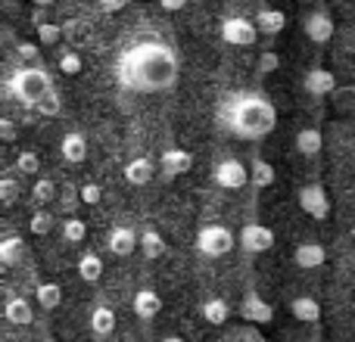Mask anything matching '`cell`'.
I'll return each mask as SVG.
<instances>
[{
    "mask_svg": "<svg viewBox=\"0 0 355 342\" xmlns=\"http://www.w3.org/2000/svg\"><path fill=\"white\" fill-rule=\"evenodd\" d=\"M178 81V56L172 47L156 41L135 44L119 60V84L135 93H159L175 87Z\"/></svg>",
    "mask_w": 355,
    "mask_h": 342,
    "instance_id": "1",
    "label": "cell"
},
{
    "mask_svg": "<svg viewBox=\"0 0 355 342\" xmlns=\"http://www.w3.org/2000/svg\"><path fill=\"white\" fill-rule=\"evenodd\" d=\"M227 125L240 141H262L275 131L277 125V109L259 93H243L227 103Z\"/></svg>",
    "mask_w": 355,
    "mask_h": 342,
    "instance_id": "2",
    "label": "cell"
},
{
    "mask_svg": "<svg viewBox=\"0 0 355 342\" xmlns=\"http://www.w3.org/2000/svg\"><path fill=\"white\" fill-rule=\"evenodd\" d=\"M6 91L12 93V97L19 100V103L31 106V109H37V103H41L47 93H53V78H50L44 69H19V72L10 75V81H6Z\"/></svg>",
    "mask_w": 355,
    "mask_h": 342,
    "instance_id": "3",
    "label": "cell"
},
{
    "mask_svg": "<svg viewBox=\"0 0 355 342\" xmlns=\"http://www.w3.org/2000/svg\"><path fill=\"white\" fill-rule=\"evenodd\" d=\"M234 249V233L221 224H206L196 233V252L206 258H221Z\"/></svg>",
    "mask_w": 355,
    "mask_h": 342,
    "instance_id": "4",
    "label": "cell"
},
{
    "mask_svg": "<svg viewBox=\"0 0 355 342\" xmlns=\"http://www.w3.org/2000/svg\"><path fill=\"white\" fill-rule=\"evenodd\" d=\"M259 37L256 28V19H246V16H231L221 22V41L231 44V47H252Z\"/></svg>",
    "mask_w": 355,
    "mask_h": 342,
    "instance_id": "5",
    "label": "cell"
},
{
    "mask_svg": "<svg viewBox=\"0 0 355 342\" xmlns=\"http://www.w3.org/2000/svg\"><path fill=\"white\" fill-rule=\"evenodd\" d=\"M300 208L309 215V218L315 221H324L327 215H331V199H327V190L321 187L318 181L315 183H306V187H300Z\"/></svg>",
    "mask_w": 355,
    "mask_h": 342,
    "instance_id": "6",
    "label": "cell"
},
{
    "mask_svg": "<svg viewBox=\"0 0 355 342\" xmlns=\"http://www.w3.org/2000/svg\"><path fill=\"white\" fill-rule=\"evenodd\" d=\"M240 246H243L246 252H252V255L268 252L271 246H275V231L265 224H246L243 231H240Z\"/></svg>",
    "mask_w": 355,
    "mask_h": 342,
    "instance_id": "7",
    "label": "cell"
},
{
    "mask_svg": "<svg viewBox=\"0 0 355 342\" xmlns=\"http://www.w3.org/2000/svg\"><path fill=\"white\" fill-rule=\"evenodd\" d=\"M302 91H306L309 97H334L337 78H334V72H327V69H309V72L302 75Z\"/></svg>",
    "mask_w": 355,
    "mask_h": 342,
    "instance_id": "8",
    "label": "cell"
},
{
    "mask_svg": "<svg viewBox=\"0 0 355 342\" xmlns=\"http://www.w3.org/2000/svg\"><path fill=\"white\" fill-rule=\"evenodd\" d=\"M246 181H250V171H246V165L240 159H225L215 168V183L225 190H240Z\"/></svg>",
    "mask_w": 355,
    "mask_h": 342,
    "instance_id": "9",
    "label": "cell"
},
{
    "mask_svg": "<svg viewBox=\"0 0 355 342\" xmlns=\"http://www.w3.org/2000/svg\"><path fill=\"white\" fill-rule=\"evenodd\" d=\"M302 28H306V37H309V41H312V44H321V47H324V44L334 37V19L327 16L324 10H315V12H309V16H306Z\"/></svg>",
    "mask_w": 355,
    "mask_h": 342,
    "instance_id": "10",
    "label": "cell"
},
{
    "mask_svg": "<svg viewBox=\"0 0 355 342\" xmlns=\"http://www.w3.org/2000/svg\"><path fill=\"white\" fill-rule=\"evenodd\" d=\"M240 318L250 321V324H271V321H275V308L259 293H246L243 305H240Z\"/></svg>",
    "mask_w": 355,
    "mask_h": 342,
    "instance_id": "11",
    "label": "cell"
},
{
    "mask_svg": "<svg viewBox=\"0 0 355 342\" xmlns=\"http://www.w3.org/2000/svg\"><path fill=\"white\" fill-rule=\"evenodd\" d=\"M159 165H162V177L172 181V177H181L193 168V156H190L187 150H166L162 159H159Z\"/></svg>",
    "mask_w": 355,
    "mask_h": 342,
    "instance_id": "12",
    "label": "cell"
},
{
    "mask_svg": "<svg viewBox=\"0 0 355 342\" xmlns=\"http://www.w3.org/2000/svg\"><path fill=\"white\" fill-rule=\"evenodd\" d=\"M137 243H141V237H137L131 227H112V231H110V240H106L110 252H112V255H119V258L131 255V252L137 249Z\"/></svg>",
    "mask_w": 355,
    "mask_h": 342,
    "instance_id": "13",
    "label": "cell"
},
{
    "mask_svg": "<svg viewBox=\"0 0 355 342\" xmlns=\"http://www.w3.org/2000/svg\"><path fill=\"white\" fill-rule=\"evenodd\" d=\"M60 153H62V159H66L69 165H81V162L87 159L85 134H81V131H69V134L60 141Z\"/></svg>",
    "mask_w": 355,
    "mask_h": 342,
    "instance_id": "14",
    "label": "cell"
},
{
    "mask_svg": "<svg viewBox=\"0 0 355 342\" xmlns=\"http://www.w3.org/2000/svg\"><path fill=\"white\" fill-rule=\"evenodd\" d=\"M296 153L306 156V159H315V156L324 150V134L318 128H300L296 131V141H293Z\"/></svg>",
    "mask_w": 355,
    "mask_h": 342,
    "instance_id": "15",
    "label": "cell"
},
{
    "mask_svg": "<svg viewBox=\"0 0 355 342\" xmlns=\"http://www.w3.org/2000/svg\"><path fill=\"white\" fill-rule=\"evenodd\" d=\"M293 262H296V268H302V271H315L327 262V252H324V246H318V243H302L293 249Z\"/></svg>",
    "mask_w": 355,
    "mask_h": 342,
    "instance_id": "16",
    "label": "cell"
},
{
    "mask_svg": "<svg viewBox=\"0 0 355 342\" xmlns=\"http://www.w3.org/2000/svg\"><path fill=\"white\" fill-rule=\"evenodd\" d=\"M284 25H287V16H284V10L265 6V10L256 12V28H259V35L275 37V35H281V31H284Z\"/></svg>",
    "mask_w": 355,
    "mask_h": 342,
    "instance_id": "17",
    "label": "cell"
},
{
    "mask_svg": "<svg viewBox=\"0 0 355 342\" xmlns=\"http://www.w3.org/2000/svg\"><path fill=\"white\" fill-rule=\"evenodd\" d=\"M131 305H135V314L141 321H153L156 314L162 312V299H159V293H156V289H137Z\"/></svg>",
    "mask_w": 355,
    "mask_h": 342,
    "instance_id": "18",
    "label": "cell"
},
{
    "mask_svg": "<svg viewBox=\"0 0 355 342\" xmlns=\"http://www.w3.org/2000/svg\"><path fill=\"white\" fill-rule=\"evenodd\" d=\"M153 174H156V162L147 159V156H137V159H131L128 165H125V181H128L131 187H144V183H150Z\"/></svg>",
    "mask_w": 355,
    "mask_h": 342,
    "instance_id": "19",
    "label": "cell"
},
{
    "mask_svg": "<svg viewBox=\"0 0 355 342\" xmlns=\"http://www.w3.org/2000/svg\"><path fill=\"white\" fill-rule=\"evenodd\" d=\"M290 314H293L300 324H318L321 321V305L312 299V296H296L290 302Z\"/></svg>",
    "mask_w": 355,
    "mask_h": 342,
    "instance_id": "20",
    "label": "cell"
},
{
    "mask_svg": "<svg viewBox=\"0 0 355 342\" xmlns=\"http://www.w3.org/2000/svg\"><path fill=\"white\" fill-rule=\"evenodd\" d=\"M3 318L10 321V324H16V327H28L31 318H35V312H31V302L22 299V296H12V299L3 305Z\"/></svg>",
    "mask_w": 355,
    "mask_h": 342,
    "instance_id": "21",
    "label": "cell"
},
{
    "mask_svg": "<svg viewBox=\"0 0 355 342\" xmlns=\"http://www.w3.org/2000/svg\"><path fill=\"white\" fill-rule=\"evenodd\" d=\"M200 312H202V321H206V324H212V327L227 324V318H231V308H227V302L218 299V296H212V299L202 302Z\"/></svg>",
    "mask_w": 355,
    "mask_h": 342,
    "instance_id": "22",
    "label": "cell"
},
{
    "mask_svg": "<svg viewBox=\"0 0 355 342\" xmlns=\"http://www.w3.org/2000/svg\"><path fill=\"white\" fill-rule=\"evenodd\" d=\"M91 330H94V336H110L116 330V312L106 305H97L91 312Z\"/></svg>",
    "mask_w": 355,
    "mask_h": 342,
    "instance_id": "23",
    "label": "cell"
},
{
    "mask_svg": "<svg viewBox=\"0 0 355 342\" xmlns=\"http://www.w3.org/2000/svg\"><path fill=\"white\" fill-rule=\"evenodd\" d=\"M78 277L85 283H97L100 277H103V258H100L97 252H85V255L78 258Z\"/></svg>",
    "mask_w": 355,
    "mask_h": 342,
    "instance_id": "24",
    "label": "cell"
},
{
    "mask_svg": "<svg viewBox=\"0 0 355 342\" xmlns=\"http://www.w3.org/2000/svg\"><path fill=\"white\" fill-rule=\"evenodd\" d=\"M250 181L256 190H268L275 183V165L265 159H252V168H250Z\"/></svg>",
    "mask_w": 355,
    "mask_h": 342,
    "instance_id": "25",
    "label": "cell"
},
{
    "mask_svg": "<svg viewBox=\"0 0 355 342\" xmlns=\"http://www.w3.org/2000/svg\"><path fill=\"white\" fill-rule=\"evenodd\" d=\"M22 255H25V240L22 237H3L0 240V262H3L6 268H12Z\"/></svg>",
    "mask_w": 355,
    "mask_h": 342,
    "instance_id": "26",
    "label": "cell"
},
{
    "mask_svg": "<svg viewBox=\"0 0 355 342\" xmlns=\"http://www.w3.org/2000/svg\"><path fill=\"white\" fill-rule=\"evenodd\" d=\"M35 299H37V305H41V308L53 312V308L62 302V287H60V283H37Z\"/></svg>",
    "mask_w": 355,
    "mask_h": 342,
    "instance_id": "27",
    "label": "cell"
},
{
    "mask_svg": "<svg viewBox=\"0 0 355 342\" xmlns=\"http://www.w3.org/2000/svg\"><path fill=\"white\" fill-rule=\"evenodd\" d=\"M141 249L147 258H162L166 255V240H162L159 231H153V227H147V231L141 233Z\"/></svg>",
    "mask_w": 355,
    "mask_h": 342,
    "instance_id": "28",
    "label": "cell"
},
{
    "mask_svg": "<svg viewBox=\"0 0 355 342\" xmlns=\"http://www.w3.org/2000/svg\"><path fill=\"white\" fill-rule=\"evenodd\" d=\"M31 199H35L37 206H50V202H56V183L50 181V177H37L35 187H31Z\"/></svg>",
    "mask_w": 355,
    "mask_h": 342,
    "instance_id": "29",
    "label": "cell"
},
{
    "mask_svg": "<svg viewBox=\"0 0 355 342\" xmlns=\"http://www.w3.org/2000/svg\"><path fill=\"white\" fill-rule=\"evenodd\" d=\"M60 233H62V240H66V243H81V240L87 237V227H85V221H81V218L69 215V218L60 224Z\"/></svg>",
    "mask_w": 355,
    "mask_h": 342,
    "instance_id": "30",
    "label": "cell"
},
{
    "mask_svg": "<svg viewBox=\"0 0 355 342\" xmlns=\"http://www.w3.org/2000/svg\"><path fill=\"white\" fill-rule=\"evenodd\" d=\"M28 227H31V233H35V237H47V233L56 227V221H53V215H50L47 208H37V212L31 215Z\"/></svg>",
    "mask_w": 355,
    "mask_h": 342,
    "instance_id": "31",
    "label": "cell"
},
{
    "mask_svg": "<svg viewBox=\"0 0 355 342\" xmlns=\"http://www.w3.org/2000/svg\"><path fill=\"white\" fill-rule=\"evenodd\" d=\"M16 168H19V174L35 177L37 171H41V159H37L35 150H22V153L16 156Z\"/></svg>",
    "mask_w": 355,
    "mask_h": 342,
    "instance_id": "32",
    "label": "cell"
},
{
    "mask_svg": "<svg viewBox=\"0 0 355 342\" xmlns=\"http://www.w3.org/2000/svg\"><path fill=\"white\" fill-rule=\"evenodd\" d=\"M56 202H60V212L66 215V218H69V215L78 212V206H85V202H81V193H75L72 187L62 190V196H56Z\"/></svg>",
    "mask_w": 355,
    "mask_h": 342,
    "instance_id": "33",
    "label": "cell"
},
{
    "mask_svg": "<svg viewBox=\"0 0 355 342\" xmlns=\"http://www.w3.org/2000/svg\"><path fill=\"white\" fill-rule=\"evenodd\" d=\"M37 37H41L44 47H53V44H60V37H62V25L41 22V25H37Z\"/></svg>",
    "mask_w": 355,
    "mask_h": 342,
    "instance_id": "34",
    "label": "cell"
},
{
    "mask_svg": "<svg viewBox=\"0 0 355 342\" xmlns=\"http://www.w3.org/2000/svg\"><path fill=\"white\" fill-rule=\"evenodd\" d=\"M60 72L62 75H78L81 72V56L75 50H62L60 53Z\"/></svg>",
    "mask_w": 355,
    "mask_h": 342,
    "instance_id": "35",
    "label": "cell"
},
{
    "mask_svg": "<svg viewBox=\"0 0 355 342\" xmlns=\"http://www.w3.org/2000/svg\"><path fill=\"white\" fill-rule=\"evenodd\" d=\"M16 199H19V181L16 177H0V202L12 206Z\"/></svg>",
    "mask_w": 355,
    "mask_h": 342,
    "instance_id": "36",
    "label": "cell"
},
{
    "mask_svg": "<svg viewBox=\"0 0 355 342\" xmlns=\"http://www.w3.org/2000/svg\"><path fill=\"white\" fill-rule=\"evenodd\" d=\"M37 112H41V116H47V118H53V116H60V93H47V97L41 100V103H37Z\"/></svg>",
    "mask_w": 355,
    "mask_h": 342,
    "instance_id": "37",
    "label": "cell"
},
{
    "mask_svg": "<svg viewBox=\"0 0 355 342\" xmlns=\"http://www.w3.org/2000/svg\"><path fill=\"white\" fill-rule=\"evenodd\" d=\"M78 193H81V202H85V206H97V202L103 199V190H100V183H94V181H87Z\"/></svg>",
    "mask_w": 355,
    "mask_h": 342,
    "instance_id": "38",
    "label": "cell"
},
{
    "mask_svg": "<svg viewBox=\"0 0 355 342\" xmlns=\"http://www.w3.org/2000/svg\"><path fill=\"white\" fill-rule=\"evenodd\" d=\"M277 66H281L277 53H271V50L259 53V75H271V72H277Z\"/></svg>",
    "mask_w": 355,
    "mask_h": 342,
    "instance_id": "39",
    "label": "cell"
},
{
    "mask_svg": "<svg viewBox=\"0 0 355 342\" xmlns=\"http://www.w3.org/2000/svg\"><path fill=\"white\" fill-rule=\"evenodd\" d=\"M0 137H3V143L16 141V125H12L10 118H3V122H0Z\"/></svg>",
    "mask_w": 355,
    "mask_h": 342,
    "instance_id": "40",
    "label": "cell"
},
{
    "mask_svg": "<svg viewBox=\"0 0 355 342\" xmlns=\"http://www.w3.org/2000/svg\"><path fill=\"white\" fill-rule=\"evenodd\" d=\"M131 0H100V10L103 12H119V10H125Z\"/></svg>",
    "mask_w": 355,
    "mask_h": 342,
    "instance_id": "41",
    "label": "cell"
},
{
    "mask_svg": "<svg viewBox=\"0 0 355 342\" xmlns=\"http://www.w3.org/2000/svg\"><path fill=\"white\" fill-rule=\"evenodd\" d=\"M19 56H22L25 62H31L37 56V47H35V44H19Z\"/></svg>",
    "mask_w": 355,
    "mask_h": 342,
    "instance_id": "42",
    "label": "cell"
},
{
    "mask_svg": "<svg viewBox=\"0 0 355 342\" xmlns=\"http://www.w3.org/2000/svg\"><path fill=\"white\" fill-rule=\"evenodd\" d=\"M159 6H162V10H168V12H178V10H184V6H187V0H159Z\"/></svg>",
    "mask_w": 355,
    "mask_h": 342,
    "instance_id": "43",
    "label": "cell"
},
{
    "mask_svg": "<svg viewBox=\"0 0 355 342\" xmlns=\"http://www.w3.org/2000/svg\"><path fill=\"white\" fill-rule=\"evenodd\" d=\"M28 3H35V6H41V10H44V6H53L56 0H28Z\"/></svg>",
    "mask_w": 355,
    "mask_h": 342,
    "instance_id": "44",
    "label": "cell"
},
{
    "mask_svg": "<svg viewBox=\"0 0 355 342\" xmlns=\"http://www.w3.org/2000/svg\"><path fill=\"white\" fill-rule=\"evenodd\" d=\"M159 342H184V339H181V336H162Z\"/></svg>",
    "mask_w": 355,
    "mask_h": 342,
    "instance_id": "45",
    "label": "cell"
},
{
    "mask_svg": "<svg viewBox=\"0 0 355 342\" xmlns=\"http://www.w3.org/2000/svg\"><path fill=\"white\" fill-rule=\"evenodd\" d=\"M44 342H60V339H44Z\"/></svg>",
    "mask_w": 355,
    "mask_h": 342,
    "instance_id": "46",
    "label": "cell"
},
{
    "mask_svg": "<svg viewBox=\"0 0 355 342\" xmlns=\"http://www.w3.org/2000/svg\"><path fill=\"white\" fill-rule=\"evenodd\" d=\"M78 3H87V0H78Z\"/></svg>",
    "mask_w": 355,
    "mask_h": 342,
    "instance_id": "47",
    "label": "cell"
}]
</instances>
